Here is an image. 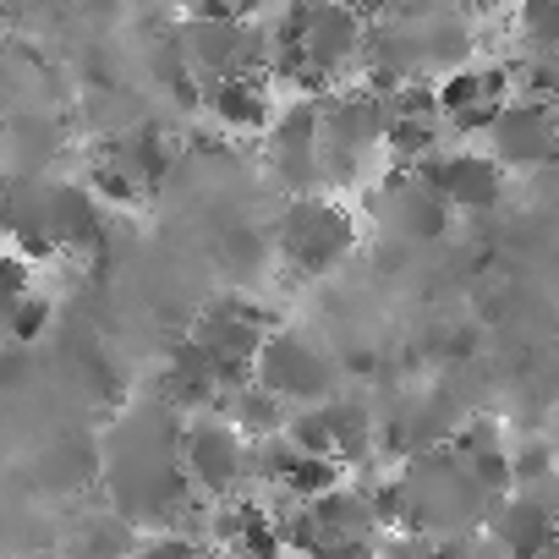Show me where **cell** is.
Returning <instances> with one entry per match:
<instances>
[{"instance_id": "obj_1", "label": "cell", "mask_w": 559, "mask_h": 559, "mask_svg": "<svg viewBox=\"0 0 559 559\" xmlns=\"http://www.w3.org/2000/svg\"><path fill=\"white\" fill-rule=\"evenodd\" d=\"M274 28H280V61H274L280 72L313 67L335 88H341L346 72H362L368 34H373V23H362L346 0H292V7L274 17Z\"/></svg>"}, {"instance_id": "obj_2", "label": "cell", "mask_w": 559, "mask_h": 559, "mask_svg": "<svg viewBox=\"0 0 559 559\" xmlns=\"http://www.w3.org/2000/svg\"><path fill=\"white\" fill-rule=\"evenodd\" d=\"M401 483H406V493H412V532H439V537H450V532H472L477 521H488L493 515V493L472 477V466L461 461V450L450 444V450H423V455H412L406 461V472H401Z\"/></svg>"}, {"instance_id": "obj_3", "label": "cell", "mask_w": 559, "mask_h": 559, "mask_svg": "<svg viewBox=\"0 0 559 559\" xmlns=\"http://www.w3.org/2000/svg\"><path fill=\"white\" fill-rule=\"evenodd\" d=\"M274 241H280V258H286L297 274L319 280V274H335L352 258L357 225H352V214L335 198L308 192V198L286 203V214H280V225H274Z\"/></svg>"}, {"instance_id": "obj_4", "label": "cell", "mask_w": 559, "mask_h": 559, "mask_svg": "<svg viewBox=\"0 0 559 559\" xmlns=\"http://www.w3.org/2000/svg\"><path fill=\"white\" fill-rule=\"evenodd\" d=\"M319 105H324V181L346 187V181H357L362 159L373 148H384L395 110L373 88H341V94H330Z\"/></svg>"}, {"instance_id": "obj_5", "label": "cell", "mask_w": 559, "mask_h": 559, "mask_svg": "<svg viewBox=\"0 0 559 559\" xmlns=\"http://www.w3.org/2000/svg\"><path fill=\"white\" fill-rule=\"evenodd\" d=\"M395 23H401V34L412 39L423 78H428V72H444V78H450V72L472 67L477 28H472V12L461 7V0H401Z\"/></svg>"}, {"instance_id": "obj_6", "label": "cell", "mask_w": 559, "mask_h": 559, "mask_svg": "<svg viewBox=\"0 0 559 559\" xmlns=\"http://www.w3.org/2000/svg\"><path fill=\"white\" fill-rule=\"evenodd\" d=\"M269 138V170L292 198L324 192V105L319 99H297L286 116H274Z\"/></svg>"}, {"instance_id": "obj_7", "label": "cell", "mask_w": 559, "mask_h": 559, "mask_svg": "<svg viewBox=\"0 0 559 559\" xmlns=\"http://www.w3.org/2000/svg\"><path fill=\"white\" fill-rule=\"evenodd\" d=\"M258 384L269 395H280L286 406H330L335 390V362L292 330H269L263 352H258Z\"/></svg>"}, {"instance_id": "obj_8", "label": "cell", "mask_w": 559, "mask_h": 559, "mask_svg": "<svg viewBox=\"0 0 559 559\" xmlns=\"http://www.w3.org/2000/svg\"><path fill=\"white\" fill-rule=\"evenodd\" d=\"M488 154L504 165V170H543L559 159V99H532V94H515L493 127L483 132Z\"/></svg>"}, {"instance_id": "obj_9", "label": "cell", "mask_w": 559, "mask_h": 559, "mask_svg": "<svg viewBox=\"0 0 559 559\" xmlns=\"http://www.w3.org/2000/svg\"><path fill=\"white\" fill-rule=\"evenodd\" d=\"M417 176L455 214H493L499 198H504V165L488 148H439L417 165Z\"/></svg>"}, {"instance_id": "obj_10", "label": "cell", "mask_w": 559, "mask_h": 559, "mask_svg": "<svg viewBox=\"0 0 559 559\" xmlns=\"http://www.w3.org/2000/svg\"><path fill=\"white\" fill-rule=\"evenodd\" d=\"M373 214L390 236H406V241H439L450 230V203L417 176V170H395L379 192H373Z\"/></svg>"}, {"instance_id": "obj_11", "label": "cell", "mask_w": 559, "mask_h": 559, "mask_svg": "<svg viewBox=\"0 0 559 559\" xmlns=\"http://www.w3.org/2000/svg\"><path fill=\"white\" fill-rule=\"evenodd\" d=\"M181 461H187V472H192V488L198 493H209V499H219V493H230L241 477H247V433L225 417H203V423H192L187 428V450H181Z\"/></svg>"}, {"instance_id": "obj_12", "label": "cell", "mask_w": 559, "mask_h": 559, "mask_svg": "<svg viewBox=\"0 0 559 559\" xmlns=\"http://www.w3.org/2000/svg\"><path fill=\"white\" fill-rule=\"evenodd\" d=\"M192 341H198L214 362H252V368H258V352H263V341H269V319H263L258 308L225 297V302H209V308L198 313Z\"/></svg>"}, {"instance_id": "obj_13", "label": "cell", "mask_w": 559, "mask_h": 559, "mask_svg": "<svg viewBox=\"0 0 559 559\" xmlns=\"http://www.w3.org/2000/svg\"><path fill=\"white\" fill-rule=\"evenodd\" d=\"M488 537L499 543L504 559H543L548 543L559 537V510H554V499H532V493L521 488V493H510L504 504H493Z\"/></svg>"}, {"instance_id": "obj_14", "label": "cell", "mask_w": 559, "mask_h": 559, "mask_svg": "<svg viewBox=\"0 0 559 559\" xmlns=\"http://www.w3.org/2000/svg\"><path fill=\"white\" fill-rule=\"evenodd\" d=\"M203 110H209L225 132H241V138L274 127V105H269L263 78H225V83H209V88H203Z\"/></svg>"}, {"instance_id": "obj_15", "label": "cell", "mask_w": 559, "mask_h": 559, "mask_svg": "<svg viewBox=\"0 0 559 559\" xmlns=\"http://www.w3.org/2000/svg\"><path fill=\"white\" fill-rule=\"evenodd\" d=\"M50 236H56V247H72V252L99 247L105 225H99L94 187H78V181H56L50 187Z\"/></svg>"}, {"instance_id": "obj_16", "label": "cell", "mask_w": 559, "mask_h": 559, "mask_svg": "<svg viewBox=\"0 0 559 559\" xmlns=\"http://www.w3.org/2000/svg\"><path fill=\"white\" fill-rule=\"evenodd\" d=\"M225 412H230V423H236L247 439H274V433H286V423H292L297 406H286L280 395H269L263 384H247L241 395L225 401Z\"/></svg>"}, {"instance_id": "obj_17", "label": "cell", "mask_w": 559, "mask_h": 559, "mask_svg": "<svg viewBox=\"0 0 559 559\" xmlns=\"http://www.w3.org/2000/svg\"><path fill=\"white\" fill-rule=\"evenodd\" d=\"M510 28L532 56H559V0H521Z\"/></svg>"}, {"instance_id": "obj_18", "label": "cell", "mask_w": 559, "mask_h": 559, "mask_svg": "<svg viewBox=\"0 0 559 559\" xmlns=\"http://www.w3.org/2000/svg\"><path fill=\"white\" fill-rule=\"evenodd\" d=\"M286 439H292L302 455H335V461H341V444H335V412H330V406H297L292 423H286Z\"/></svg>"}, {"instance_id": "obj_19", "label": "cell", "mask_w": 559, "mask_h": 559, "mask_svg": "<svg viewBox=\"0 0 559 559\" xmlns=\"http://www.w3.org/2000/svg\"><path fill=\"white\" fill-rule=\"evenodd\" d=\"M390 159H401V170H417L428 154H439V121H390V138H384Z\"/></svg>"}, {"instance_id": "obj_20", "label": "cell", "mask_w": 559, "mask_h": 559, "mask_svg": "<svg viewBox=\"0 0 559 559\" xmlns=\"http://www.w3.org/2000/svg\"><path fill=\"white\" fill-rule=\"evenodd\" d=\"M330 488H341V461L335 455H297V466L286 472V483H280L286 499H319Z\"/></svg>"}, {"instance_id": "obj_21", "label": "cell", "mask_w": 559, "mask_h": 559, "mask_svg": "<svg viewBox=\"0 0 559 559\" xmlns=\"http://www.w3.org/2000/svg\"><path fill=\"white\" fill-rule=\"evenodd\" d=\"M335 412V444H341V461H368L373 455V417L368 406H346V401H330Z\"/></svg>"}, {"instance_id": "obj_22", "label": "cell", "mask_w": 559, "mask_h": 559, "mask_svg": "<svg viewBox=\"0 0 559 559\" xmlns=\"http://www.w3.org/2000/svg\"><path fill=\"white\" fill-rule=\"evenodd\" d=\"M7 319H12V341H17V346H34V341L50 330V297L28 292V297H17V302H12V313H7Z\"/></svg>"}, {"instance_id": "obj_23", "label": "cell", "mask_w": 559, "mask_h": 559, "mask_svg": "<svg viewBox=\"0 0 559 559\" xmlns=\"http://www.w3.org/2000/svg\"><path fill=\"white\" fill-rule=\"evenodd\" d=\"M88 187H94V192H105L110 203H138V198H143V181H138L132 170H121L110 154L88 170Z\"/></svg>"}, {"instance_id": "obj_24", "label": "cell", "mask_w": 559, "mask_h": 559, "mask_svg": "<svg viewBox=\"0 0 559 559\" xmlns=\"http://www.w3.org/2000/svg\"><path fill=\"white\" fill-rule=\"evenodd\" d=\"M263 258H269V247H263L258 230H230V236L219 241V263H225L230 274H252V269H263Z\"/></svg>"}, {"instance_id": "obj_25", "label": "cell", "mask_w": 559, "mask_h": 559, "mask_svg": "<svg viewBox=\"0 0 559 559\" xmlns=\"http://www.w3.org/2000/svg\"><path fill=\"white\" fill-rule=\"evenodd\" d=\"M515 488H526V483H543V477H554V450L543 444V439H532V444H521L515 455Z\"/></svg>"}, {"instance_id": "obj_26", "label": "cell", "mask_w": 559, "mask_h": 559, "mask_svg": "<svg viewBox=\"0 0 559 559\" xmlns=\"http://www.w3.org/2000/svg\"><path fill=\"white\" fill-rule=\"evenodd\" d=\"M138 559H214L209 548H198L192 537H159L148 548H138Z\"/></svg>"}, {"instance_id": "obj_27", "label": "cell", "mask_w": 559, "mask_h": 559, "mask_svg": "<svg viewBox=\"0 0 559 559\" xmlns=\"http://www.w3.org/2000/svg\"><path fill=\"white\" fill-rule=\"evenodd\" d=\"M263 0H187L192 17H252Z\"/></svg>"}, {"instance_id": "obj_28", "label": "cell", "mask_w": 559, "mask_h": 559, "mask_svg": "<svg viewBox=\"0 0 559 559\" xmlns=\"http://www.w3.org/2000/svg\"><path fill=\"white\" fill-rule=\"evenodd\" d=\"M17 297H28V258L23 252L7 258V302H17Z\"/></svg>"}, {"instance_id": "obj_29", "label": "cell", "mask_w": 559, "mask_h": 559, "mask_svg": "<svg viewBox=\"0 0 559 559\" xmlns=\"http://www.w3.org/2000/svg\"><path fill=\"white\" fill-rule=\"evenodd\" d=\"M461 7H466L472 17H515L521 0H461Z\"/></svg>"}, {"instance_id": "obj_30", "label": "cell", "mask_w": 559, "mask_h": 559, "mask_svg": "<svg viewBox=\"0 0 559 559\" xmlns=\"http://www.w3.org/2000/svg\"><path fill=\"white\" fill-rule=\"evenodd\" d=\"M346 7H352L362 23H384V17H395L401 0H346Z\"/></svg>"}, {"instance_id": "obj_31", "label": "cell", "mask_w": 559, "mask_h": 559, "mask_svg": "<svg viewBox=\"0 0 559 559\" xmlns=\"http://www.w3.org/2000/svg\"><path fill=\"white\" fill-rule=\"evenodd\" d=\"M543 559H559V537H554V543H548V554H543Z\"/></svg>"}, {"instance_id": "obj_32", "label": "cell", "mask_w": 559, "mask_h": 559, "mask_svg": "<svg viewBox=\"0 0 559 559\" xmlns=\"http://www.w3.org/2000/svg\"><path fill=\"white\" fill-rule=\"evenodd\" d=\"M554 510H559V499H554Z\"/></svg>"}]
</instances>
